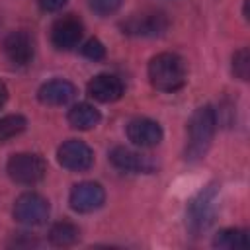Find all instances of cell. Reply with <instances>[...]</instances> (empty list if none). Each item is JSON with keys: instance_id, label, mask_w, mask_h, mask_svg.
<instances>
[{"instance_id": "1", "label": "cell", "mask_w": 250, "mask_h": 250, "mask_svg": "<svg viewBox=\"0 0 250 250\" xmlns=\"http://www.w3.org/2000/svg\"><path fill=\"white\" fill-rule=\"evenodd\" d=\"M215 129H217V111L211 105H201L191 113L188 121L189 139L186 146V158L189 162H197L207 154L211 141L215 137Z\"/></svg>"}, {"instance_id": "2", "label": "cell", "mask_w": 250, "mask_h": 250, "mask_svg": "<svg viewBox=\"0 0 250 250\" xmlns=\"http://www.w3.org/2000/svg\"><path fill=\"white\" fill-rule=\"evenodd\" d=\"M186 62L176 53H160L148 62V80L160 92H176L186 84Z\"/></svg>"}, {"instance_id": "3", "label": "cell", "mask_w": 250, "mask_h": 250, "mask_svg": "<svg viewBox=\"0 0 250 250\" xmlns=\"http://www.w3.org/2000/svg\"><path fill=\"white\" fill-rule=\"evenodd\" d=\"M8 176L21 186H33L37 182L43 180L45 172H47V162L33 152H20L10 156L8 164H6Z\"/></svg>"}, {"instance_id": "4", "label": "cell", "mask_w": 250, "mask_h": 250, "mask_svg": "<svg viewBox=\"0 0 250 250\" xmlns=\"http://www.w3.org/2000/svg\"><path fill=\"white\" fill-rule=\"evenodd\" d=\"M168 25L170 21L164 12L143 10L139 14L129 16L121 23V29L125 35H131V37H158L168 29Z\"/></svg>"}, {"instance_id": "5", "label": "cell", "mask_w": 250, "mask_h": 250, "mask_svg": "<svg viewBox=\"0 0 250 250\" xmlns=\"http://www.w3.org/2000/svg\"><path fill=\"white\" fill-rule=\"evenodd\" d=\"M215 201H217V186L203 188L188 207V227L193 236L205 230L215 217Z\"/></svg>"}, {"instance_id": "6", "label": "cell", "mask_w": 250, "mask_h": 250, "mask_svg": "<svg viewBox=\"0 0 250 250\" xmlns=\"http://www.w3.org/2000/svg\"><path fill=\"white\" fill-rule=\"evenodd\" d=\"M49 213H51L49 201L43 195L35 193V191L21 193L16 199V203H14V217H16V221L21 223V225H27V227L43 225L49 219Z\"/></svg>"}, {"instance_id": "7", "label": "cell", "mask_w": 250, "mask_h": 250, "mask_svg": "<svg viewBox=\"0 0 250 250\" xmlns=\"http://www.w3.org/2000/svg\"><path fill=\"white\" fill-rule=\"evenodd\" d=\"M57 158L62 168L72 170V172H86L94 164L92 148L86 143L76 141V139L64 141L57 150Z\"/></svg>"}, {"instance_id": "8", "label": "cell", "mask_w": 250, "mask_h": 250, "mask_svg": "<svg viewBox=\"0 0 250 250\" xmlns=\"http://www.w3.org/2000/svg\"><path fill=\"white\" fill-rule=\"evenodd\" d=\"M105 201V191L96 182H82L76 184L70 191L68 203L76 213H94Z\"/></svg>"}, {"instance_id": "9", "label": "cell", "mask_w": 250, "mask_h": 250, "mask_svg": "<svg viewBox=\"0 0 250 250\" xmlns=\"http://www.w3.org/2000/svg\"><path fill=\"white\" fill-rule=\"evenodd\" d=\"M84 35V25L74 16H62L59 18L51 27V41L61 51L74 49Z\"/></svg>"}, {"instance_id": "10", "label": "cell", "mask_w": 250, "mask_h": 250, "mask_svg": "<svg viewBox=\"0 0 250 250\" xmlns=\"http://www.w3.org/2000/svg\"><path fill=\"white\" fill-rule=\"evenodd\" d=\"M127 139L141 148H152L162 141V127L148 117H135L127 125Z\"/></svg>"}, {"instance_id": "11", "label": "cell", "mask_w": 250, "mask_h": 250, "mask_svg": "<svg viewBox=\"0 0 250 250\" xmlns=\"http://www.w3.org/2000/svg\"><path fill=\"white\" fill-rule=\"evenodd\" d=\"M2 51L14 66H25L33 59V41L25 31H12L4 37Z\"/></svg>"}, {"instance_id": "12", "label": "cell", "mask_w": 250, "mask_h": 250, "mask_svg": "<svg viewBox=\"0 0 250 250\" xmlns=\"http://www.w3.org/2000/svg\"><path fill=\"white\" fill-rule=\"evenodd\" d=\"M109 162L121 170V172H131V174H139V172H152L154 164L148 156H143L131 148L125 146H115L109 152Z\"/></svg>"}, {"instance_id": "13", "label": "cell", "mask_w": 250, "mask_h": 250, "mask_svg": "<svg viewBox=\"0 0 250 250\" xmlns=\"http://www.w3.org/2000/svg\"><path fill=\"white\" fill-rule=\"evenodd\" d=\"M88 94L96 102L111 104L123 96V82L113 74H98L88 82Z\"/></svg>"}, {"instance_id": "14", "label": "cell", "mask_w": 250, "mask_h": 250, "mask_svg": "<svg viewBox=\"0 0 250 250\" xmlns=\"http://www.w3.org/2000/svg\"><path fill=\"white\" fill-rule=\"evenodd\" d=\"M74 96H76L74 84H70L68 80H61V78L45 82L37 92L39 102L45 105H66L68 102L74 100Z\"/></svg>"}, {"instance_id": "15", "label": "cell", "mask_w": 250, "mask_h": 250, "mask_svg": "<svg viewBox=\"0 0 250 250\" xmlns=\"http://www.w3.org/2000/svg\"><path fill=\"white\" fill-rule=\"evenodd\" d=\"M66 119H68V123H70L74 129L88 131V129H92V127H96V125L100 123L102 115H100V111H98L92 104L82 102V104H76V105H72V107L68 109Z\"/></svg>"}, {"instance_id": "16", "label": "cell", "mask_w": 250, "mask_h": 250, "mask_svg": "<svg viewBox=\"0 0 250 250\" xmlns=\"http://www.w3.org/2000/svg\"><path fill=\"white\" fill-rule=\"evenodd\" d=\"M213 246L223 250H242L250 246V238L248 232L242 229H223L215 234Z\"/></svg>"}, {"instance_id": "17", "label": "cell", "mask_w": 250, "mask_h": 250, "mask_svg": "<svg viewBox=\"0 0 250 250\" xmlns=\"http://www.w3.org/2000/svg\"><path fill=\"white\" fill-rule=\"evenodd\" d=\"M80 238V230L70 221H59L49 230V242L53 246H72Z\"/></svg>"}, {"instance_id": "18", "label": "cell", "mask_w": 250, "mask_h": 250, "mask_svg": "<svg viewBox=\"0 0 250 250\" xmlns=\"http://www.w3.org/2000/svg\"><path fill=\"white\" fill-rule=\"evenodd\" d=\"M27 127V121L23 115L20 113H10V115H4L0 119V143H6L14 137H18L20 133H23Z\"/></svg>"}, {"instance_id": "19", "label": "cell", "mask_w": 250, "mask_h": 250, "mask_svg": "<svg viewBox=\"0 0 250 250\" xmlns=\"http://www.w3.org/2000/svg\"><path fill=\"white\" fill-rule=\"evenodd\" d=\"M232 72L236 78L248 80V76H250V51H248V47H242L232 55Z\"/></svg>"}, {"instance_id": "20", "label": "cell", "mask_w": 250, "mask_h": 250, "mask_svg": "<svg viewBox=\"0 0 250 250\" xmlns=\"http://www.w3.org/2000/svg\"><path fill=\"white\" fill-rule=\"evenodd\" d=\"M82 55L86 59H90V61H102L105 57V47H104V43L100 39L92 37L82 45Z\"/></svg>"}, {"instance_id": "21", "label": "cell", "mask_w": 250, "mask_h": 250, "mask_svg": "<svg viewBox=\"0 0 250 250\" xmlns=\"http://www.w3.org/2000/svg\"><path fill=\"white\" fill-rule=\"evenodd\" d=\"M121 2H123V0H88L90 8H92L98 16L115 14V12L121 8Z\"/></svg>"}, {"instance_id": "22", "label": "cell", "mask_w": 250, "mask_h": 250, "mask_svg": "<svg viewBox=\"0 0 250 250\" xmlns=\"http://www.w3.org/2000/svg\"><path fill=\"white\" fill-rule=\"evenodd\" d=\"M66 2H68V0H37L39 8H41L43 12H59Z\"/></svg>"}, {"instance_id": "23", "label": "cell", "mask_w": 250, "mask_h": 250, "mask_svg": "<svg viewBox=\"0 0 250 250\" xmlns=\"http://www.w3.org/2000/svg\"><path fill=\"white\" fill-rule=\"evenodd\" d=\"M6 100H8V88L4 82H0V107L6 104Z\"/></svg>"}]
</instances>
